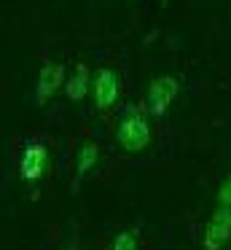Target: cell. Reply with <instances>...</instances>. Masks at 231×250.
<instances>
[{
    "instance_id": "cell-7",
    "label": "cell",
    "mask_w": 231,
    "mask_h": 250,
    "mask_svg": "<svg viewBox=\"0 0 231 250\" xmlns=\"http://www.w3.org/2000/svg\"><path fill=\"white\" fill-rule=\"evenodd\" d=\"M89 86H91L89 67H86V65H78V67H75V73L67 78V83H64V94H67V100L78 103V100H84L86 94H89Z\"/></svg>"
},
{
    "instance_id": "cell-3",
    "label": "cell",
    "mask_w": 231,
    "mask_h": 250,
    "mask_svg": "<svg viewBox=\"0 0 231 250\" xmlns=\"http://www.w3.org/2000/svg\"><path fill=\"white\" fill-rule=\"evenodd\" d=\"M177 97V81L172 76H161L148 86V113L150 116H164L169 103Z\"/></svg>"
},
{
    "instance_id": "cell-4",
    "label": "cell",
    "mask_w": 231,
    "mask_h": 250,
    "mask_svg": "<svg viewBox=\"0 0 231 250\" xmlns=\"http://www.w3.org/2000/svg\"><path fill=\"white\" fill-rule=\"evenodd\" d=\"M121 94V81L110 67H102L94 76V103L100 110H110Z\"/></svg>"
},
{
    "instance_id": "cell-9",
    "label": "cell",
    "mask_w": 231,
    "mask_h": 250,
    "mask_svg": "<svg viewBox=\"0 0 231 250\" xmlns=\"http://www.w3.org/2000/svg\"><path fill=\"white\" fill-rule=\"evenodd\" d=\"M110 250H137V234L134 231H121L116 237Z\"/></svg>"
},
{
    "instance_id": "cell-1",
    "label": "cell",
    "mask_w": 231,
    "mask_h": 250,
    "mask_svg": "<svg viewBox=\"0 0 231 250\" xmlns=\"http://www.w3.org/2000/svg\"><path fill=\"white\" fill-rule=\"evenodd\" d=\"M150 140V124L143 116V110H126L118 121V143L124 151L137 153L148 146Z\"/></svg>"
},
{
    "instance_id": "cell-11",
    "label": "cell",
    "mask_w": 231,
    "mask_h": 250,
    "mask_svg": "<svg viewBox=\"0 0 231 250\" xmlns=\"http://www.w3.org/2000/svg\"><path fill=\"white\" fill-rule=\"evenodd\" d=\"M67 250H78V245H70V248Z\"/></svg>"
},
{
    "instance_id": "cell-8",
    "label": "cell",
    "mask_w": 231,
    "mask_h": 250,
    "mask_svg": "<svg viewBox=\"0 0 231 250\" xmlns=\"http://www.w3.org/2000/svg\"><path fill=\"white\" fill-rule=\"evenodd\" d=\"M97 156H100V151H97L94 143H86V146L81 148V153H78V178H84V175L94 167Z\"/></svg>"
},
{
    "instance_id": "cell-2",
    "label": "cell",
    "mask_w": 231,
    "mask_h": 250,
    "mask_svg": "<svg viewBox=\"0 0 231 250\" xmlns=\"http://www.w3.org/2000/svg\"><path fill=\"white\" fill-rule=\"evenodd\" d=\"M231 239V207H218L204 226V250H220Z\"/></svg>"
},
{
    "instance_id": "cell-10",
    "label": "cell",
    "mask_w": 231,
    "mask_h": 250,
    "mask_svg": "<svg viewBox=\"0 0 231 250\" xmlns=\"http://www.w3.org/2000/svg\"><path fill=\"white\" fill-rule=\"evenodd\" d=\"M218 207H231V175L223 180V186L218 191Z\"/></svg>"
},
{
    "instance_id": "cell-5",
    "label": "cell",
    "mask_w": 231,
    "mask_h": 250,
    "mask_svg": "<svg viewBox=\"0 0 231 250\" xmlns=\"http://www.w3.org/2000/svg\"><path fill=\"white\" fill-rule=\"evenodd\" d=\"M46 162H48V151L43 143H30V146L24 148V153H21V178L27 180V183H38L43 175V169H46Z\"/></svg>"
},
{
    "instance_id": "cell-6",
    "label": "cell",
    "mask_w": 231,
    "mask_h": 250,
    "mask_svg": "<svg viewBox=\"0 0 231 250\" xmlns=\"http://www.w3.org/2000/svg\"><path fill=\"white\" fill-rule=\"evenodd\" d=\"M64 81V67L57 65V62H46L38 73V83H35V103L43 105Z\"/></svg>"
}]
</instances>
